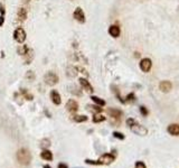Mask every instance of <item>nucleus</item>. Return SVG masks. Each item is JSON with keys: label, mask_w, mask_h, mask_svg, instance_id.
<instances>
[{"label": "nucleus", "mask_w": 179, "mask_h": 168, "mask_svg": "<svg viewBox=\"0 0 179 168\" xmlns=\"http://www.w3.org/2000/svg\"><path fill=\"white\" fill-rule=\"evenodd\" d=\"M16 158H17V161L22 165V166H28L31 161V153L29 151L28 149L26 148H22L19 149L17 153H16Z\"/></svg>", "instance_id": "f257e3e1"}, {"label": "nucleus", "mask_w": 179, "mask_h": 168, "mask_svg": "<svg viewBox=\"0 0 179 168\" xmlns=\"http://www.w3.org/2000/svg\"><path fill=\"white\" fill-rule=\"evenodd\" d=\"M18 54L24 57L26 64H30L31 61L34 59V51L30 47H28L27 45H24L22 47H19L18 48Z\"/></svg>", "instance_id": "f03ea898"}, {"label": "nucleus", "mask_w": 179, "mask_h": 168, "mask_svg": "<svg viewBox=\"0 0 179 168\" xmlns=\"http://www.w3.org/2000/svg\"><path fill=\"white\" fill-rule=\"evenodd\" d=\"M26 31L25 29L22 28V27H18V28H16L14 31V39L17 42V43H19V44H24L25 43V40H26Z\"/></svg>", "instance_id": "7ed1b4c3"}, {"label": "nucleus", "mask_w": 179, "mask_h": 168, "mask_svg": "<svg viewBox=\"0 0 179 168\" xmlns=\"http://www.w3.org/2000/svg\"><path fill=\"white\" fill-rule=\"evenodd\" d=\"M44 81H45V83H46L47 85L53 86V85H55V84H57L58 83V76L54 73V72L50 71V72H47V73L45 74Z\"/></svg>", "instance_id": "20e7f679"}, {"label": "nucleus", "mask_w": 179, "mask_h": 168, "mask_svg": "<svg viewBox=\"0 0 179 168\" xmlns=\"http://www.w3.org/2000/svg\"><path fill=\"white\" fill-rule=\"evenodd\" d=\"M115 157H116L115 153H107L102 155L100 158H99V161H100L101 165H110V164H112L115 160Z\"/></svg>", "instance_id": "39448f33"}, {"label": "nucleus", "mask_w": 179, "mask_h": 168, "mask_svg": "<svg viewBox=\"0 0 179 168\" xmlns=\"http://www.w3.org/2000/svg\"><path fill=\"white\" fill-rule=\"evenodd\" d=\"M130 129H131V131L132 132H134L136 135H139V136H146V135L148 133V129L144 128V127L141 125V124H139L138 122L134 123L133 125H131Z\"/></svg>", "instance_id": "423d86ee"}, {"label": "nucleus", "mask_w": 179, "mask_h": 168, "mask_svg": "<svg viewBox=\"0 0 179 168\" xmlns=\"http://www.w3.org/2000/svg\"><path fill=\"white\" fill-rule=\"evenodd\" d=\"M73 17L76 22H79V24H84L85 22V14L83 11V9L81 7H77L75 10H74V14H73Z\"/></svg>", "instance_id": "0eeeda50"}, {"label": "nucleus", "mask_w": 179, "mask_h": 168, "mask_svg": "<svg viewBox=\"0 0 179 168\" xmlns=\"http://www.w3.org/2000/svg\"><path fill=\"white\" fill-rule=\"evenodd\" d=\"M152 67V62L150 59H143L140 61V68L144 73H148Z\"/></svg>", "instance_id": "6e6552de"}, {"label": "nucleus", "mask_w": 179, "mask_h": 168, "mask_svg": "<svg viewBox=\"0 0 179 168\" xmlns=\"http://www.w3.org/2000/svg\"><path fill=\"white\" fill-rule=\"evenodd\" d=\"M27 10H26V8L24 7H20L18 8V10H17V22H25L26 19H27Z\"/></svg>", "instance_id": "1a4fd4ad"}, {"label": "nucleus", "mask_w": 179, "mask_h": 168, "mask_svg": "<svg viewBox=\"0 0 179 168\" xmlns=\"http://www.w3.org/2000/svg\"><path fill=\"white\" fill-rule=\"evenodd\" d=\"M66 109L71 113H75L79 110V103L76 102L75 100H68L67 103H66Z\"/></svg>", "instance_id": "9d476101"}, {"label": "nucleus", "mask_w": 179, "mask_h": 168, "mask_svg": "<svg viewBox=\"0 0 179 168\" xmlns=\"http://www.w3.org/2000/svg\"><path fill=\"white\" fill-rule=\"evenodd\" d=\"M79 84L82 85V88L85 90L86 92H88V93H93V86L90 84V82L86 80V79H84V77H81L79 79Z\"/></svg>", "instance_id": "9b49d317"}, {"label": "nucleus", "mask_w": 179, "mask_h": 168, "mask_svg": "<svg viewBox=\"0 0 179 168\" xmlns=\"http://www.w3.org/2000/svg\"><path fill=\"white\" fill-rule=\"evenodd\" d=\"M50 100L53 101L54 104H56V105H59L61 102H62V99H61V95L58 93L56 90H53L52 92H50Z\"/></svg>", "instance_id": "f8f14e48"}, {"label": "nucleus", "mask_w": 179, "mask_h": 168, "mask_svg": "<svg viewBox=\"0 0 179 168\" xmlns=\"http://www.w3.org/2000/svg\"><path fill=\"white\" fill-rule=\"evenodd\" d=\"M107 114L112 118V119L120 120V118L122 117V111L119 109H107Z\"/></svg>", "instance_id": "ddd939ff"}, {"label": "nucleus", "mask_w": 179, "mask_h": 168, "mask_svg": "<svg viewBox=\"0 0 179 168\" xmlns=\"http://www.w3.org/2000/svg\"><path fill=\"white\" fill-rule=\"evenodd\" d=\"M109 34L111 35L112 37H116L120 36V34H121V30H120V27L119 26H116V25H111L110 26V28H109Z\"/></svg>", "instance_id": "4468645a"}, {"label": "nucleus", "mask_w": 179, "mask_h": 168, "mask_svg": "<svg viewBox=\"0 0 179 168\" xmlns=\"http://www.w3.org/2000/svg\"><path fill=\"white\" fill-rule=\"evenodd\" d=\"M167 131L169 132L171 136L177 137L179 136V124L178 123H172L167 128Z\"/></svg>", "instance_id": "2eb2a0df"}, {"label": "nucleus", "mask_w": 179, "mask_h": 168, "mask_svg": "<svg viewBox=\"0 0 179 168\" xmlns=\"http://www.w3.org/2000/svg\"><path fill=\"white\" fill-rule=\"evenodd\" d=\"M159 89H160L162 92L167 93V92H169V91L172 89V84L169 82V81H162V82L159 84Z\"/></svg>", "instance_id": "dca6fc26"}, {"label": "nucleus", "mask_w": 179, "mask_h": 168, "mask_svg": "<svg viewBox=\"0 0 179 168\" xmlns=\"http://www.w3.org/2000/svg\"><path fill=\"white\" fill-rule=\"evenodd\" d=\"M40 157L43 158L44 160H47V161L53 160V153H52V151H49L48 149H45L44 151H42Z\"/></svg>", "instance_id": "f3484780"}, {"label": "nucleus", "mask_w": 179, "mask_h": 168, "mask_svg": "<svg viewBox=\"0 0 179 168\" xmlns=\"http://www.w3.org/2000/svg\"><path fill=\"white\" fill-rule=\"evenodd\" d=\"M5 17H6V9L2 3H0V27H2L5 24Z\"/></svg>", "instance_id": "a211bd4d"}, {"label": "nucleus", "mask_w": 179, "mask_h": 168, "mask_svg": "<svg viewBox=\"0 0 179 168\" xmlns=\"http://www.w3.org/2000/svg\"><path fill=\"white\" fill-rule=\"evenodd\" d=\"M91 99H92V101L94 102V104H96V105H100V107H104V105H105V101H104V100H102V99L99 98V96L92 95V96H91Z\"/></svg>", "instance_id": "6ab92c4d"}, {"label": "nucleus", "mask_w": 179, "mask_h": 168, "mask_svg": "<svg viewBox=\"0 0 179 168\" xmlns=\"http://www.w3.org/2000/svg\"><path fill=\"white\" fill-rule=\"evenodd\" d=\"M92 120H93L94 123H99V122H103L105 120V117L103 114H100V113H95Z\"/></svg>", "instance_id": "aec40b11"}, {"label": "nucleus", "mask_w": 179, "mask_h": 168, "mask_svg": "<svg viewBox=\"0 0 179 168\" xmlns=\"http://www.w3.org/2000/svg\"><path fill=\"white\" fill-rule=\"evenodd\" d=\"M73 120L75 122H77V123H79V122H85V121H87V117L86 116H74Z\"/></svg>", "instance_id": "412c9836"}, {"label": "nucleus", "mask_w": 179, "mask_h": 168, "mask_svg": "<svg viewBox=\"0 0 179 168\" xmlns=\"http://www.w3.org/2000/svg\"><path fill=\"white\" fill-rule=\"evenodd\" d=\"M87 108H88L90 111L95 112V113H100V112H102V108H101L100 105H96V104H94V105H88Z\"/></svg>", "instance_id": "4be33fe9"}, {"label": "nucleus", "mask_w": 179, "mask_h": 168, "mask_svg": "<svg viewBox=\"0 0 179 168\" xmlns=\"http://www.w3.org/2000/svg\"><path fill=\"white\" fill-rule=\"evenodd\" d=\"M49 146H50V140L49 139H43V140L40 141V147L44 148V149H47Z\"/></svg>", "instance_id": "5701e85b"}, {"label": "nucleus", "mask_w": 179, "mask_h": 168, "mask_svg": "<svg viewBox=\"0 0 179 168\" xmlns=\"http://www.w3.org/2000/svg\"><path fill=\"white\" fill-rule=\"evenodd\" d=\"M113 137H114V138L120 139V140H123V139L125 138L123 133H121V132H118V131H114V132H113Z\"/></svg>", "instance_id": "b1692460"}, {"label": "nucleus", "mask_w": 179, "mask_h": 168, "mask_svg": "<svg viewBox=\"0 0 179 168\" xmlns=\"http://www.w3.org/2000/svg\"><path fill=\"white\" fill-rule=\"evenodd\" d=\"M26 79H28L29 81L35 80V74L33 73V71H28L27 74H26Z\"/></svg>", "instance_id": "393cba45"}, {"label": "nucleus", "mask_w": 179, "mask_h": 168, "mask_svg": "<svg viewBox=\"0 0 179 168\" xmlns=\"http://www.w3.org/2000/svg\"><path fill=\"white\" fill-rule=\"evenodd\" d=\"M140 112H141V114H142L143 117H147V116H148V113H149V112H148V110L146 109V107H143V105L140 107Z\"/></svg>", "instance_id": "a878e982"}, {"label": "nucleus", "mask_w": 179, "mask_h": 168, "mask_svg": "<svg viewBox=\"0 0 179 168\" xmlns=\"http://www.w3.org/2000/svg\"><path fill=\"white\" fill-rule=\"evenodd\" d=\"M85 162L86 164H88V165H101L99 160L94 161V160H91V159H85Z\"/></svg>", "instance_id": "bb28decb"}, {"label": "nucleus", "mask_w": 179, "mask_h": 168, "mask_svg": "<svg viewBox=\"0 0 179 168\" xmlns=\"http://www.w3.org/2000/svg\"><path fill=\"white\" fill-rule=\"evenodd\" d=\"M136 168H147V166H146V164L142 162V161H137Z\"/></svg>", "instance_id": "cd10ccee"}, {"label": "nucleus", "mask_w": 179, "mask_h": 168, "mask_svg": "<svg viewBox=\"0 0 179 168\" xmlns=\"http://www.w3.org/2000/svg\"><path fill=\"white\" fill-rule=\"evenodd\" d=\"M22 94H25V98H26L27 100H33V95L27 93V91H24V90L22 89Z\"/></svg>", "instance_id": "c85d7f7f"}, {"label": "nucleus", "mask_w": 179, "mask_h": 168, "mask_svg": "<svg viewBox=\"0 0 179 168\" xmlns=\"http://www.w3.org/2000/svg\"><path fill=\"white\" fill-rule=\"evenodd\" d=\"M134 123H137V120H134V119H132V118H129L128 120H127V124L129 125V127H131V125H133Z\"/></svg>", "instance_id": "c756f323"}, {"label": "nucleus", "mask_w": 179, "mask_h": 168, "mask_svg": "<svg viewBox=\"0 0 179 168\" xmlns=\"http://www.w3.org/2000/svg\"><path fill=\"white\" fill-rule=\"evenodd\" d=\"M134 100H136V96H134L133 93H131V94L127 96V101H134Z\"/></svg>", "instance_id": "7c9ffc66"}, {"label": "nucleus", "mask_w": 179, "mask_h": 168, "mask_svg": "<svg viewBox=\"0 0 179 168\" xmlns=\"http://www.w3.org/2000/svg\"><path fill=\"white\" fill-rule=\"evenodd\" d=\"M57 168H68V166L66 164H64V162H61V164H58Z\"/></svg>", "instance_id": "2f4dec72"}, {"label": "nucleus", "mask_w": 179, "mask_h": 168, "mask_svg": "<svg viewBox=\"0 0 179 168\" xmlns=\"http://www.w3.org/2000/svg\"><path fill=\"white\" fill-rule=\"evenodd\" d=\"M44 168H52V167H50L49 165H45V166H44Z\"/></svg>", "instance_id": "473e14b6"}, {"label": "nucleus", "mask_w": 179, "mask_h": 168, "mask_svg": "<svg viewBox=\"0 0 179 168\" xmlns=\"http://www.w3.org/2000/svg\"><path fill=\"white\" fill-rule=\"evenodd\" d=\"M22 2H25V3H28L29 0H22Z\"/></svg>", "instance_id": "72a5a7b5"}, {"label": "nucleus", "mask_w": 179, "mask_h": 168, "mask_svg": "<svg viewBox=\"0 0 179 168\" xmlns=\"http://www.w3.org/2000/svg\"><path fill=\"white\" fill-rule=\"evenodd\" d=\"M72 1H73V0H72Z\"/></svg>", "instance_id": "f704fd0d"}]
</instances>
